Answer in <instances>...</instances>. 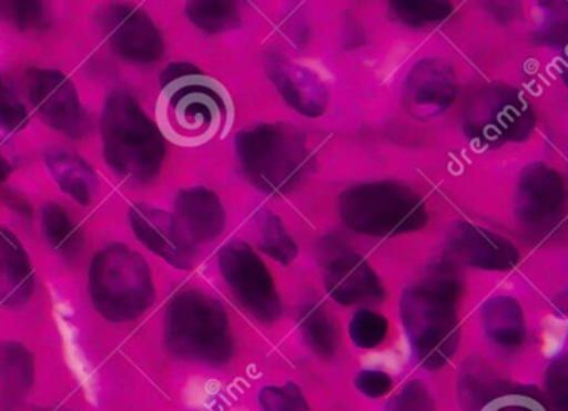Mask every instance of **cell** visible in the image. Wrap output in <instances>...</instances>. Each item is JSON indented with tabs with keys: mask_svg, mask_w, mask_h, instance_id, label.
I'll use <instances>...</instances> for the list:
<instances>
[{
	"mask_svg": "<svg viewBox=\"0 0 568 411\" xmlns=\"http://www.w3.org/2000/svg\"><path fill=\"white\" fill-rule=\"evenodd\" d=\"M462 281L437 271L402 295L400 317L415 360L438 370L452 360L460 345V318L457 314Z\"/></svg>",
	"mask_w": 568,
	"mask_h": 411,
	"instance_id": "cell-1",
	"label": "cell"
},
{
	"mask_svg": "<svg viewBox=\"0 0 568 411\" xmlns=\"http://www.w3.org/2000/svg\"><path fill=\"white\" fill-rule=\"evenodd\" d=\"M104 157L112 171L128 181L145 184L158 177L164 165V135L135 97L112 92L101 117Z\"/></svg>",
	"mask_w": 568,
	"mask_h": 411,
	"instance_id": "cell-2",
	"label": "cell"
},
{
	"mask_svg": "<svg viewBox=\"0 0 568 411\" xmlns=\"http://www.w3.org/2000/svg\"><path fill=\"white\" fill-rule=\"evenodd\" d=\"M164 340L179 360L222 367L234 355L231 321L221 301L187 288L171 298L165 311Z\"/></svg>",
	"mask_w": 568,
	"mask_h": 411,
	"instance_id": "cell-3",
	"label": "cell"
},
{
	"mask_svg": "<svg viewBox=\"0 0 568 411\" xmlns=\"http://www.w3.org/2000/svg\"><path fill=\"white\" fill-rule=\"evenodd\" d=\"M242 171L261 192L284 195L311 172L314 157L302 131L288 124H261L237 135Z\"/></svg>",
	"mask_w": 568,
	"mask_h": 411,
	"instance_id": "cell-4",
	"label": "cell"
},
{
	"mask_svg": "<svg viewBox=\"0 0 568 411\" xmlns=\"http://www.w3.org/2000/svg\"><path fill=\"white\" fill-rule=\"evenodd\" d=\"M89 294L105 320L112 323L138 320L155 300L151 267L128 245H108L92 258Z\"/></svg>",
	"mask_w": 568,
	"mask_h": 411,
	"instance_id": "cell-5",
	"label": "cell"
},
{
	"mask_svg": "<svg viewBox=\"0 0 568 411\" xmlns=\"http://www.w3.org/2000/svg\"><path fill=\"white\" fill-rule=\"evenodd\" d=\"M338 217L355 234L397 237L420 230L427 210L417 192L400 182H367L338 197Z\"/></svg>",
	"mask_w": 568,
	"mask_h": 411,
	"instance_id": "cell-6",
	"label": "cell"
},
{
	"mask_svg": "<svg viewBox=\"0 0 568 411\" xmlns=\"http://www.w3.org/2000/svg\"><path fill=\"white\" fill-rule=\"evenodd\" d=\"M537 117L525 95L507 84H485L465 99L462 125L475 144L497 148L524 142L534 132Z\"/></svg>",
	"mask_w": 568,
	"mask_h": 411,
	"instance_id": "cell-7",
	"label": "cell"
},
{
	"mask_svg": "<svg viewBox=\"0 0 568 411\" xmlns=\"http://www.w3.org/2000/svg\"><path fill=\"white\" fill-rule=\"evenodd\" d=\"M161 85L179 131L204 137L221 127L227 112L224 97L201 69L185 62L171 64L162 72Z\"/></svg>",
	"mask_w": 568,
	"mask_h": 411,
	"instance_id": "cell-8",
	"label": "cell"
},
{
	"mask_svg": "<svg viewBox=\"0 0 568 411\" xmlns=\"http://www.w3.org/2000/svg\"><path fill=\"white\" fill-rule=\"evenodd\" d=\"M219 268L239 304L262 323L281 318L282 304L274 278L262 258L245 242L235 240L219 251Z\"/></svg>",
	"mask_w": 568,
	"mask_h": 411,
	"instance_id": "cell-9",
	"label": "cell"
},
{
	"mask_svg": "<svg viewBox=\"0 0 568 411\" xmlns=\"http://www.w3.org/2000/svg\"><path fill=\"white\" fill-rule=\"evenodd\" d=\"M28 94L49 127L71 138L88 134V115L68 75L55 69H31L28 72Z\"/></svg>",
	"mask_w": 568,
	"mask_h": 411,
	"instance_id": "cell-10",
	"label": "cell"
},
{
	"mask_svg": "<svg viewBox=\"0 0 568 411\" xmlns=\"http://www.w3.org/2000/svg\"><path fill=\"white\" fill-rule=\"evenodd\" d=\"M565 202L564 181L554 168L537 162L521 172L515 214L527 232L547 235L555 230L564 220Z\"/></svg>",
	"mask_w": 568,
	"mask_h": 411,
	"instance_id": "cell-11",
	"label": "cell"
},
{
	"mask_svg": "<svg viewBox=\"0 0 568 411\" xmlns=\"http://www.w3.org/2000/svg\"><path fill=\"white\" fill-rule=\"evenodd\" d=\"M102 31L109 48L122 61L131 64H154L164 55V39L158 25L141 9L131 6H109L102 11Z\"/></svg>",
	"mask_w": 568,
	"mask_h": 411,
	"instance_id": "cell-12",
	"label": "cell"
},
{
	"mask_svg": "<svg viewBox=\"0 0 568 411\" xmlns=\"http://www.w3.org/2000/svg\"><path fill=\"white\" fill-rule=\"evenodd\" d=\"M129 220L139 242L172 267L187 270L195 264L194 240L174 215L152 205L135 204L129 210Z\"/></svg>",
	"mask_w": 568,
	"mask_h": 411,
	"instance_id": "cell-13",
	"label": "cell"
},
{
	"mask_svg": "<svg viewBox=\"0 0 568 411\" xmlns=\"http://www.w3.org/2000/svg\"><path fill=\"white\" fill-rule=\"evenodd\" d=\"M458 95L457 75L440 59L418 62L404 85V105L417 121H432L452 107Z\"/></svg>",
	"mask_w": 568,
	"mask_h": 411,
	"instance_id": "cell-14",
	"label": "cell"
},
{
	"mask_svg": "<svg viewBox=\"0 0 568 411\" xmlns=\"http://www.w3.org/2000/svg\"><path fill=\"white\" fill-rule=\"evenodd\" d=\"M324 281L332 300L344 307L377 305L385 298L384 285L374 268L347 248L328 251Z\"/></svg>",
	"mask_w": 568,
	"mask_h": 411,
	"instance_id": "cell-15",
	"label": "cell"
},
{
	"mask_svg": "<svg viewBox=\"0 0 568 411\" xmlns=\"http://www.w3.org/2000/svg\"><path fill=\"white\" fill-rule=\"evenodd\" d=\"M448 247L458 260L480 270H510L520 258L517 248L508 238L465 222L452 232Z\"/></svg>",
	"mask_w": 568,
	"mask_h": 411,
	"instance_id": "cell-16",
	"label": "cell"
},
{
	"mask_svg": "<svg viewBox=\"0 0 568 411\" xmlns=\"http://www.w3.org/2000/svg\"><path fill=\"white\" fill-rule=\"evenodd\" d=\"M265 69L278 94L295 112L312 119L325 114L331 97L318 75L281 55L268 58Z\"/></svg>",
	"mask_w": 568,
	"mask_h": 411,
	"instance_id": "cell-17",
	"label": "cell"
},
{
	"mask_svg": "<svg viewBox=\"0 0 568 411\" xmlns=\"http://www.w3.org/2000/svg\"><path fill=\"white\" fill-rule=\"evenodd\" d=\"M174 207L178 220L194 244H207L224 232L225 208L211 188L192 187L179 192Z\"/></svg>",
	"mask_w": 568,
	"mask_h": 411,
	"instance_id": "cell-18",
	"label": "cell"
},
{
	"mask_svg": "<svg viewBox=\"0 0 568 411\" xmlns=\"http://www.w3.org/2000/svg\"><path fill=\"white\" fill-rule=\"evenodd\" d=\"M34 287V268L28 251L9 228L0 227V305L24 307L31 300Z\"/></svg>",
	"mask_w": 568,
	"mask_h": 411,
	"instance_id": "cell-19",
	"label": "cell"
},
{
	"mask_svg": "<svg viewBox=\"0 0 568 411\" xmlns=\"http://www.w3.org/2000/svg\"><path fill=\"white\" fill-rule=\"evenodd\" d=\"M44 158L49 172L65 195L78 204H91L99 191V178L85 158L65 148H51Z\"/></svg>",
	"mask_w": 568,
	"mask_h": 411,
	"instance_id": "cell-20",
	"label": "cell"
},
{
	"mask_svg": "<svg viewBox=\"0 0 568 411\" xmlns=\"http://www.w3.org/2000/svg\"><path fill=\"white\" fill-rule=\"evenodd\" d=\"M481 325L485 335L498 347L517 348L524 343V310L515 298L498 295L481 305Z\"/></svg>",
	"mask_w": 568,
	"mask_h": 411,
	"instance_id": "cell-21",
	"label": "cell"
},
{
	"mask_svg": "<svg viewBox=\"0 0 568 411\" xmlns=\"http://www.w3.org/2000/svg\"><path fill=\"white\" fill-rule=\"evenodd\" d=\"M34 358L21 343H8L0 355V374H2V401L6 407L14 408L24 400L34 383Z\"/></svg>",
	"mask_w": 568,
	"mask_h": 411,
	"instance_id": "cell-22",
	"label": "cell"
},
{
	"mask_svg": "<svg viewBox=\"0 0 568 411\" xmlns=\"http://www.w3.org/2000/svg\"><path fill=\"white\" fill-rule=\"evenodd\" d=\"M508 384L510 383L498 377L484 361L470 360L462 368L458 377V401L465 411H480Z\"/></svg>",
	"mask_w": 568,
	"mask_h": 411,
	"instance_id": "cell-23",
	"label": "cell"
},
{
	"mask_svg": "<svg viewBox=\"0 0 568 411\" xmlns=\"http://www.w3.org/2000/svg\"><path fill=\"white\" fill-rule=\"evenodd\" d=\"M42 230L55 254L64 260H75L84 248V235L71 215L55 204L48 202L41 210Z\"/></svg>",
	"mask_w": 568,
	"mask_h": 411,
	"instance_id": "cell-24",
	"label": "cell"
},
{
	"mask_svg": "<svg viewBox=\"0 0 568 411\" xmlns=\"http://www.w3.org/2000/svg\"><path fill=\"white\" fill-rule=\"evenodd\" d=\"M298 325L305 343L317 357L332 358L337 353V325L321 304L304 305L298 315Z\"/></svg>",
	"mask_w": 568,
	"mask_h": 411,
	"instance_id": "cell-25",
	"label": "cell"
},
{
	"mask_svg": "<svg viewBox=\"0 0 568 411\" xmlns=\"http://www.w3.org/2000/svg\"><path fill=\"white\" fill-rule=\"evenodd\" d=\"M390 16L408 29H427L450 18L454 6L440 0H395L388 6Z\"/></svg>",
	"mask_w": 568,
	"mask_h": 411,
	"instance_id": "cell-26",
	"label": "cell"
},
{
	"mask_svg": "<svg viewBox=\"0 0 568 411\" xmlns=\"http://www.w3.org/2000/svg\"><path fill=\"white\" fill-rule=\"evenodd\" d=\"M185 14L195 28L207 34L232 31L241 25V12L234 2H189Z\"/></svg>",
	"mask_w": 568,
	"mask_h": 411,
	"instance_id": "cell-27",
	"label": "cell"
},
{
	"mask_svg": "<svg viewBox=\"0 0 568 411\" xmlns=\"http://www.w3.org/2000/svg\"><path fill=\"white\" fill-rule=\"evenodd\" d=\"M255 220L261 232L262 250L282 265H291L297 257V245L281 218L271 210H261Z\"/></svg>",
	"mask_w": 568,
	"mask_h": 411,
	"instance_id": "cell-28",
	"label": "cell"
},
{
	"mask_svg": "<svg viewBox=\"0 0 568 411\" xmlns=\"http://www.w3.org/2000/svg\"><path fill=\"white\" fill-rule=\"evenodd\" d=\"M388 333V320L377 311L362 308L355 311L348 325L352 343L362 350H372L384 343Z\"/></svg>",
	"mask_w": 568,
	"mask_h": 411,
	"instance_id": "cell-29",
	"label": "cell"
},
{
	"mask_svg": "<svg viewBox=\"0 0 568 411\" xmlns=\"http://www.w3.org/2000/svg\"><path fill=\"white\" fill-rule=\"evenodd\" d=\"M480 411H550L540 391L531 384H508L497 398Z\"/></svg>",
	"mask_w": 568,
	"mask_h": 411,
	"instance_id": "cell-30",
	"label": "cell"
},
{
	"mask_svg": "<svg viewBox=\"0 0 568 411\" xmlns=\"http://www.w3.org/2000/svg\"><path fill=\"white\" fill-rule=\"evenodd\" d=\"M258 403L262 411H312L301 388L292 381L278 387L262 388Z\"/></svg>",
	"mask_w": 568,
	"mask_h": 411,
	"instance_id": "cell-31",
	"label": "cell"
},
{
	"mask_svg": "<svg viewBox=\"0 0 568 411\" xmlns=\"http://www.w3.org/2000/svg\"><path fill=\"white\" fill-rule=\"evenodd\" d=\"M0 124L11 132L22 131L29 124L28 109L4 75H0Z\"/></svg>",
	"mask_w": 568,
	"mask_h": 411,
	"instance_id": "cell-32",
	"label": "cell"
},
{
	"mask_svg": "<svg viewBox=\"0 0 568 411\" xmlns=\"http://www.w3.org/2000/svg\"><path fill=\"white\" fill-rule=\"evenodd\" d=\"M385 411H437V404L424 383L410 381L388 401Z\"/></svg>",
	"mask_w": 568,
	"mask_h": 411,
	"instance_id": "cell-33",
	"label": "cell"
},
{
	"mask_svg": "<svg viewBox=\"0 0 568 411\" xmlns=\"http://www.w3.org/2000/svg\"><path fill=\"white\" fill-rule=\"evenodd\" d=\"M547 407L551 411H568V367L565 357L551 361L545 377Z\"/></svg>",
	"mask_w": 568,
	"mask_h": 411,
	"instance_id": "cell-34",
	"label": "cell"
},
{
	"mask_svg": "<svg viewBox=\"0 0 568 411\" xmlns=\"http://www.w3.org/2000/svg\"><path fill=\"white\" fill-rule=\"evenodd\" d=\"M355 388L361 391L364 397L382 398L390 393L394 388L392 377L381 370H362L358 371L354 380Z\"/></svg>",
	"mask_w": 568,
	"mask_h": 411,
	"instance_id": "cell-35",
	"label": "cell"
},
{
	"mask_svg": "<svg viewBox=\"0 0 568 411\" xmlns=\"http://www.w3.org/2000/svg\"><path fill=\"white\" fill-rule=\"evenodd\" d=\"M9 18L19 29L39 28L44 21V8L39 2H9Z\"/></svg>",
	"mask_w": 568,
	"mask_h": 411,
	"instance_id": "cell-36",
	"label": "cell"
},
{
	"mask_svg": "<svg viewBox=\"0 0 568 411\" xmlns=\"http://www.w3.org/2000/svg\"><path fill=\"white\" fill-rule=\"evenodd\" d=\"M11 164H9L8 158H6V155L0 151V184L8 181L9 175H11Z\"/></svg>",
	"mask_w": 568,
	"mask_h": 411,
	"instance_id": "cell-37",
	"label": "cell"
}]
</instances>
